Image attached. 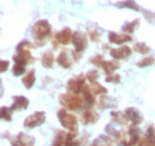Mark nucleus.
Masks as SVG:
<instances>
[{
	"label": "nucleus",
	"instance_id": "obj_1",
	"mask_svg": "<svg viewBox=\"0 0 155 146\" xmlns=\"http://www.w3.org/2000/svg\"><path fill=\"white\" fill-rule=\"evenodd\" d=\"M31 48H32V45L30 44V41H27V40H23L19 43L16 48V55L13 56L14 64H22V65L34 64L35 58L31 55Z\"/></svg>",
	"mask_w": 155,
	"mask_h": 146
},
{
	"label": "nucleus",
	"instance_id": "obj_2",
	"mask_svg": "<svg viewBox=\"0 0 155 146\" xmlns=\"http://www.w3.org/2000/svg\"><path fill=\"white\" fill-rule=\"evenodd\" d=\"M60 104L64 106L67 110H72V111H79L84 108V98L83 96L76 95V93H71V92H67L60 96Z\"/></svg>",
	"mask_w": 155,
	"mask_h": 146
},
{
	"label": "nucleus",
	"instance_id": "obj_3",
	"mask_svg": "<svg viewBox=\"0 0 155 146\" xmlns=\"http://www.w3.org/2000/svg\"><path fill=\"white\" fill-rule=\"evenodd\" d=\"M31 35L36 41H44L52 35V26L45 19H39L31 27Z\"/></svg>",
	"mask_w": 155,
	"mask_h": 146
},
{
	"label": "nucleus",
	"instance_id": "obj_4",
	"mask_svg": "<svg viewBox=\"0 0 155 146\" xmlns=\"http://www.w3.org/2000/svg\"><path fill=\"white\" fill-rule=\"evenodd\" d=\"M57 118L62 124V127L71 132H78V118L67 111V109H60L57 111Z\"/></svg>",
	"mask_w": 155,
	"mask_h": 146
},
{
	"label": "nucleus",
	"instance_id": "obj_5",
	"mask_svg": "<svg viewBox=\"0 0 155 146\" xmlns=\"http://www.w3.org/2000/svg\"><path fill=\"white\" fill-rule=\"evenodd\" d=\"M140 134L141 132H140L138 125H130L127 132H123L122 140L119 141V144L122 146H136L141 138Z\"/></svg>",
	"mask_w": 155,
	"mask_h": 146
},
{
	"label": "nucleus",
	"instance_id": "obj_6",
	"mask_svg": "<svg viewBox=\"0 0 155 146\" xmlns=\"http://www.w3.org/2000/svg\"><path fill=\"white\" fill-rule=\"evenodd\" d=\"M45 121V113L44 111H36V113L31 114L30 116H27L23 121V125L27 129H34L36 127H40L41 124H44Z\"/></svg>",
	"mask_w": 155,
	"mask_h": 146
},
{
	"label": "nucleus",
	"instance_id": "obj_7",
	"mask_svg": "<svg viewBox=\"0 0 155 146\" xmlns=\"http://www.w3.org/2000/svg\"><path fill=\"white\" fill-rule=\"evenodd\" d=\"M72 45H74V51H76L79 55H83V52L88 47V38L81 31H75L72 35Z\"/></svg>",
	"mask_w": 155,
	"mask_h": 146
},
{
	"label": "nucleus",
	"instance_id": "obj_8",
	"mask_svg": "<svg viewBox=\"0 0 155 146\" xmlns=\"http://www.w3.org/2000/svg\"><path fill=\"white\" fill-rule=\"evenodd\" d=\"M72 35H74V32L71 31V28H69V27L62 28L61 31H57L54 34L53 44H54V47H58V44H61V45L70 44V43L72 41Z\"/></svg>",
	"mask_w": 155,
	"mask_h": 146
},
{
	"label": "nucleus",
	"instance_id": "obj_9",
	"mask_svg": "<svg viewBox=\"0 0 155 146\" xmlns=\"http://www.w3.org/2000/svg\"><path fill=\"white\" fill-rule=\"evenodd\" d=\"M85 85H87L85 84V78L83 75H79V76L71 78V79L67 81V91L71 92V93L79 95V93L83 92Z\"/></svg>",
	"mask_w": 155,
	"mask_h": 146
},
{
	"label": "nucleus",
	"instance_id": "obj_10",
	"mask_svg": "<svg viewBox=\"0 0 155 146\" xmlns=\"http://www.w3.org/2000/svg\"><path fill=\"white\" fill-rule=\"evenodd\" d=\"M11 145L12 146H34L35 145V138L30 134L19 132L18 134L11 138Z\"/></svg>",
	"mask_w": 155,
	"mask_h": 146
},
{
	"label": "nucleus",
	"instance_id": "obj_11",
	"mask_svg": "<svg viewBox=\"0 0 155 146\" xmlns=\"http://www.w3.org/2000/svg\"><path fill=\"white\" fill-rule=\"evenodd\" d=\"M74 62H75V60H74V57H72V53L69 51H61L57 57V64L60 65L62 69H71Z\"/></svg>",
	"mask_w": 155,
	"mask_h": 146
},
{
	"label": "nucleus",
	"instance_id": "obj_12",
	"mask_svg": "<svg viewBox=\"0 0 155 146\" xmlns=\"http://www.w3.org/2000/svg\"><path fill=\"white\" fill-rule=\"evenodd\" d=\"M124 113H125V115H127L129 123L132 125H140L143 121L142 114L140 113V111L136 108H127L124 110Z\"/></svg>",
	"mask_w": 155,
	"mask_h": 146
},
{
	"label": "nucleus",
	"instance_id": "obj_13",
	"mask_svg": "<svg viewBox=\"0 0 155 146\" xmlns=\"http://www.w3.org/2000/svg\"><path fill=\"white\" fill-rule=\"evenodd\" d=\"M128 41H132V36L129 34H118L115 31H110L109 32V43H114L118 45H123Z\"/></svg>",
	"mask_w": 155,
	"mask_h": 146
},
{
	"label": "nucleus",
	"instance_id": "obj_14",
	"mask_svg": "<svg viewBox=\"0 0 155 146\" xmlns=\"http://www.w3.org/2000/svg\"><path fill=\"white\" fill-rule=\"evenodd\" d=\"M130 53H132V49L128 47V45H122L119 48H113V49H110V56L114 58V60H125V58H128L130 56Z\"/></svg>",
	"mask_w": 155,
	"mask_h": 146
},
{
	"label": "nucleus",
	"instance_id": "obj_15",
	"mask_svg": "<svg viewBox=\"0 0 155 146\" xmlns=\"http://www.w3.org/2000/svg\"><path fill=\"white\" fill-rule=\"evenodd\" d=\"M98 119H100V114L92 109H85L83 114H81V123L84 125L94 124L96 121H98Z\"/></svg>",
	"mask_w": 155,
	"mask_h": 146
},
{
	"label": "nucleus",
	"instance_id": "obj_16",
	"mask_svg": "<svg viewBox=\"0 0 155 146\" xmlns=\"http://www.w3.org/2000/svg\"><path fill=\"white\" fill-rule=\"evenodd\" d=\"M85 138H87V136H84L81 140H79L78 138V132H71V131H69L65 137V146H84Z\"/></svg>",
	"mask_w": 155,
	"mask_h": 146
},
{
	"label": "nucleus",
	"instance_id": "obj_17",
	"mask_svg": "<svg viewBox=\"0 0 155 146\" xmlns=\"http://www.w3.org/2000/svg\"><path fill=\"white\" fill-rule=\"evenodd\" d=\"M83 98H84V105H85V108L87 109H92L94 106L96 104V95L93 93V91L91 89V87L89 85H85L84 87V89H83Z\"/></svg>",
	"mask_w": 155,
	"mask_h": 146
},
{
	"label": "nucleus",
	"instance_id": "obj_18",
	"mask_svg": "<svg viewBox=\"0 0 155 146\" xmlns=\"http://www.w3.org/2000/svg\"><path fill=\"white\" fill-rule=\"evenodd\" d=\"M110 115H111L113 123L116 125H128V123H129V120L124 111H111Z\"/></svg>",
	"mask_w": 155,
	"mask_h": 146
},
{
	"label": "nucleus",
	"instance_id": "obj_19",
	"mask_svg": "<svg viewBox=\"0 0 155 146\" xmlns=\"http://www.w3.org/2000/svg\"><path fill=\"white\" fill-rule=\"evenodd\" d=\"M96 104L101 110H105V109H109V108H114L116 105V101L114 98H111V97L107 95H102L98 100H97Z\"/></svg>",
	"mask_w": 155,
	"mask_h": 146
},
{
	"label": "nucleus",
	"instance_id": "obj_20",
	"mask_svg": "<svg viewBox=\"0 0 155 146\" xmlns=\"http://www.w3.org/2000/svg\"><path fill=\"white\" fill-rule=\"evenodd\" d=\"M89 146H115L113 138L107 134H101L98 137H96L92 142L89 144Z\"/></svg>",
	"mask_w": 155,
	"mask_h": 146
},
{
	"label": "nucleus",
	"instance_id": "obj_21",
	"mask_svg": "<svg viewBox=\"0 0 155 146\" xmlns=\"http://www.w3.org/2000/svg\"><path fill=\"white\" fill-rule=\"evenodd\" d=\"M28 98L23 96H13V110H26L28 108Z\"/></svg>",
	"mask_w": 155,
	"mask_h": 146
},
{
	"label": "nucleus",
	"instance_id": "obj_22",
	"mask_svg": "<svg viewBox=\"0 0 155 146\" xmlns=\"http://www.w3.org/2000/svg\"><path fill=\"white\" fill-rule=\"evenodd\" d=\"M40 62H41V66L43 67H45V69H52V67L54 66V62H56L53 52L52 51H47L44 55L41 56Z\"/></svg>",
	"mask_w": 155,
	"mask_h": 146
},
{
	"label": "nucleus",
	"instance_id": "obj_23",
	"mask_svg": "<svg viewBox=\"0 0 155 146\" xmlns=\"http://www.w3.org/2000/svg\"><path fill=\"white\" fill-rule=\"evenodd\" d=\"M119 67H120V64L118 62V60H113V61H104L101 69L105 71L106 75H111V74H114V71L118 70Z\"/></svg>",
	"mask_w": 155,
	"mask_h": 146
},
{
	"label": "nucleus",
	"instance_id": "obj_24",
	"mask_svg": "<svg viewBox=\"0 0 155 146\" xmlns=\"http://www.w3.org/2000/svg\"><path fill=\"white\" fill-rule=\"evenodd\" d=\"M22 84L27 89L32 88L34 84H35V70H30L26 72V75L23 76V79H22Z\"/></svg>",
	"mask_w": 155,
	"mask_h": 146
},
{
	"label": "nucleus",
	"instance_id": "obj_25",
	"mask_svg": "<svg viewBox=\"0 0 155 146\" xmlns=\"http://www.w3.org/2000/svg\"><path fill=\"white\" fill-rule=\"evenodd\" d=\"M115 7L116 8H128V9H132V11L140 12V7L134 0H123V2H118V3H115Z\"/></svg>",
	"mask_w": 155,
	"mask_h": 146
},
{
	"label": "nucleus",
	"instance_id": "obj_26",
	"mask_svg": "<svg viewBox=\"0 0 155 146\" xmlns=\"http://www.w3.org/2000/svg\"><path fill=\"white\" fill-rule=\"evenodd\" d=\"M145 142L146 146H155V127L154 125H150L146 131V134H145Z\"/></svg>",
	"mask_w": 155,
	"mask_h": 146
},
{
	"label": "nucleus",
	"instance_id": "obj_27",
	"mask_svg": "<svg viewBox=\"0 0 155 146\" xmlns=\"http://www.w3.org/2000/svg\"><path fill=\"white\" fill-rule=\"evenodd\" d=\"M140 25V19H134V21H130V22H125L124 25L122 26V31L124 32V34H132V32H134V30H136V27H137Z\"/></svg>",
	"mask_w": 155,
	"mask_h": 146
},
{
	"label": "nucleus",
	"instance_id": "obj_28",
	"mask_svg": "<svg viewBox=\"0 0 155 146\" xmlns=\"http://www.w3.org/2000/svg\"><path fill=\"white\" fill-rule=\"evenodd\" d=\"M89 87H91V89L93 91V93H94L96 96H98V95H100V96L107 95V89H106L104 85H101L100 83H97V80L89 83Z\"/></svg>",
	"mask_w": 155,
	"mask_h": 146
},
{
	"label": "nucleus",
	"instance_id": "obj_29",
	"mask_svg": "<svg viewBox=\"0 0 155 146\" xmlns=\"http://www.w3.org/2000/svg\"><path fill=\"white\" fill-rule=\"evenodd\" d=\"M105 131H106V132H107V134H110V136H111V137H114L116 141H118V142H119L120 140H122L123 132H119L118 129H115L113 124H109V125H106V127H105Z\"/></svg>",
	"mask_w": 155,
	"mask_h": 146
},
{
	"label": "nucleus",
	"instance_id": "obj_30",
	"mask_svg": "<svg viewBox=\"0 0 155 146\" xmlns=\"http://www.w3.org/2000/svg\"><path fill=\"white\" fill-rule=\"evenodd\" d=\"M133 51L137 52V53H141V55H147V53H150V47L146 45L145 43L140 41V43H136V44L133 45Z\"/></svg>",
	"mask_w": 155,
	"mask_h": 146
},
{
	"label": "nucleus",
	"instance_id": "obj_31",
	"mask_svg": "<svg viewBox=\"0 0 155 146\" xmlns=\"http://www.w3.org/2000/svg\"><path fill=\"white\" fill-rule=\"evenodd\" d=\"M13 109L12 108H7V106H3L2 110H0V116H2L3 120L5 121H11L12 120V114H13Z\"/></svg>",
	"mask_w": 155,
	"mask_h": 146
},
{
	"label": "nucleus",
	"instance_id": "obj_32",
	"mask_svg": "<svg viewBox=\"0 0 155 146\" xmlns=\"http://www.w3.org/2000/svg\"><path fill=\"white\" fill-rule=\"evenodd\" d=\"M65 137H66L65 132H62V131H57L56 137H54V141H53L52 146H65Z\"/></svg>",
	"mask_w": 155,
	"mask_h": 146
},
{
	"label": "nucleus",
	"instance_id": "obj_33",
	"mask_svg": "<svg viewBox=\"0 0 155 146\" xmlns=\"http://www.w3.org/2000/svg\"><path fill=\"white\" fill-rule=\"evenodd\" d=\"M151 65H155V57L153 56H150V57H145L143 60L141 61H138L137 62V66L138 67H147V66H151Z\"/></svg>",
	"mask_w": 155,
	"mask_h": 146
},
{
	"label": "nucleus",
	"instance_id": "obj_34",
	"mask_svg": "<svg viewBox=\"0 0 155 146\" xmlns=\"http://www.w3.org/2000/svg\"><path fill=\"white\" fill-rule=\"evenodd\" d=\"M100 30L97 27H89L88 28V36L92 41H100Z\"/></svg>",
	"mask_w": 155,
	"mask_h": 146
},
{
	"label": "nucleus",
	"instance_id": "obj_35",
	"mask_svg": "<svg viewBox=\"0 0 155 146\" xmlns=\"http://www.w3.org/2000/svg\"><path fill=\"white\" fill-rule=\"evenodd\" d=\"M12 71H13V75H14V76L22 75L23 72L26 71V65H22V64H14Z\"/></svg>",
	"mask_w": 155,
	"mask_h": 146
},
{
	"label": "nucleus",
	"instance_id": "obj_36",
	"mask_svg": "<svg viewBox=\"0 0 155 146\" xmlns=\"http://www.w3.org/2000/svg\"><path fill=\"white\" fill-rule=\"evenodd\" d=\"M89 61H91L92 65H94V66H97V67H101L105 60H104V57L101 56V55H96V56H93V57H91Z\"/></svg>",
	"mask_w": 155,
	"mask_h": 146
},
{
	"label": "nucleus",
	"instance_id": "obj_37",
	"mask_svg": "<svg viewBox=\"0 0 155 146\" xmlns=\"http://www.w3.org/2000/svg\"><path fill=\"white\" fill-rule=\"evenodd\" d=\"M122 80V78H120L119 74H111V75H107L106 76V83H113V84H118Z\"/></svg>",
	"mask_w": 155,
	"mask_h": 146
},
{
	"label": "nucleus",
	"instance_id": "obj_38",
	"mask_svg": "<svg viewBox=\"0 0 155 146\" xmlns=\"http://www.w3.org/2000/svg\"><path fill=\"white\" fill-rule=\"evenodd\" d=\"M85 78L88 79L89 83L96 81L97 78H98V71H97V70H91V71H88V74L85 75Z\"/></svg>",
	"mask_w": 155,
	"mask_h": 146
},
{
	"label": "nucleus",
	"instance_id": "obj_39",
	"mask_svg": "<svg viewBox=\"0 0 155 146\" xmlns=\"http://www.w3.org/2000/svg\"><path fill=\"white\" fill-rule=\"evenodd\" d=\"M0 64H2V67H0V71H2V72H5V71L8 70V67H9V62L3 60L2 62H0Z\"/></svg>",
	"mask_w": 155,
	"mask_h": 146
}]
</instances>
